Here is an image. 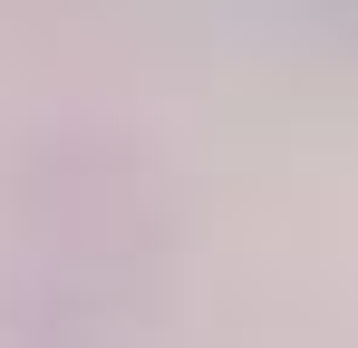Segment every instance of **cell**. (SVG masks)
<instances>
[{"label":"cell","instance_id":"6da1fadb","mask_svg":"<svg viewBox=\"0 0 358 348\" xmlns=\"http://www.w3.org/2000/svg\"><path fill=\"white\" fill-rule=\"evenodd\" d=\"M145 281V194L97 155H49L0 232V348H117Z\"/></svg>","mask_w":358,"mask_h":348}]
</instances>
